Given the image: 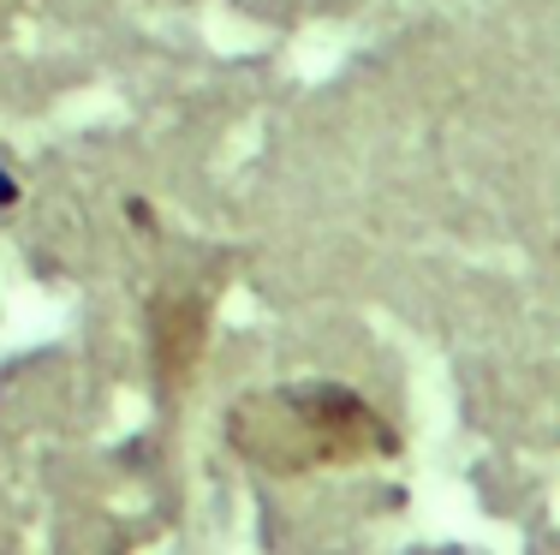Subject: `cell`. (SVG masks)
Listing matches in <instances>:
<instances>
[{
  "mask_svg": "<svg viewBox=\"0 0 560 555\" xmlns=\"http://www.w3.org/2000/svg\"><path fill=\"white\" fill-rule=\"evenodd\" d=\"M226 442L262 472H304V466H346L364 454H388L394 430L370 401L328 382H299L280 394H250L226 413Z\"/></svg>",
  "mask_w": 560,
  "mask_h": 555,
  "instance_id": "obj_1",
  "label": "cell"
},
{
  "mask_svg": "<svg viewBox=\"0 0 560 555\" xmlns=\"http://www.w3.org/2000/svg\"><path fill=\"white\" fill-rule=\"evenodd\" d=\"M203 340H209V311L203 299H185V293H162L150 305V359L162 389H179L185 377L203 359Z\"/></svg>",
  "mask_w": 560,
  "mask_h": 555,
  "instance_id": "obj_2",
  "label": "cell"
}]
</instances>
